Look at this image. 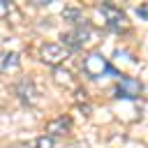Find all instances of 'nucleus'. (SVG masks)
<instances>
[{
	"label": "nucleus",
	"mask_w": 148,
	"mask_h": 148,
	"mask_svg": "<svg viewBox=\"0 0 148 148\" xmlns=\"http://www.w3.org/2000/svg\"><path fill=\"white\" fill-rule=\"evenodd\" d=\"M65 18H72V23H81L79 18H81V9H74V7H69V9H65Z\"/></svg>",
	"instance_id": "9d476101"
},
{
	"label": "nucleus",
	"mask_w": 148,
	"mask_h": 148,
	"mask_svg": "<svg viewBox=\"0 0 148 148\" xmlns=\"http://www.w3.org/2000/svg\"><path fill=\"white\" fill-rule=\"evenodd\" d=\"M83 69L92 76V79H99V76H104V74H111V76H123V74H118V69L102 56V53H90L86 60H83Z\"/></svg>",
	"instance_id": "f257e3e1"
},
{
	"label": "nucleus",
	"mask_w": 148,
	"mask_h": 148,
	"mask_svg": "<svg viewBox=\"0 0 148 148\" xmlns=\"http://www.w3.org/2000/svg\"><path fill=\"white\" fill-rule=\"evenodd\" d=\"M99 12L104 14L106 25H109L113 32H125V30H127V16H125V12H120L118 7L109 5V2H102V5H99Z\"/></svg>",
	"instance_id": "7ed1b4c3"
},
{
	"label": "nucleus",
	"mask_w": 148,
	"mask_h": 148,
	"mask_svg": "<svg viewBox=\"0 0 148 148\" xmlns=\"http://www.w3.org/2000/svg\"><path fill=\"white\" fill-rule=\"evenodd\" d=\"M32 148H53V139L51 136H39L32 141Z\"/></svg>",
	"instance_id": "1a4fd4ad"
},
{
	"label": "nucleus",
	"mask_w": 148,
	"mask_h": 148,
	"mask_svg": "<svg viewBox=\"0 0 148 148\" xmlns=\"http://www.w3.org/2000/svg\"><path fill=\"white\" fill-rule=\"evenodd\" d=\"M143 86L139 79H132V76H120L118 83H116V97L118 99H136L141 95Z\"/></svg>",
	"instance_id": "39448f33"
},
{
	"label": "nucleus",
	"mask_w": 148,
	"mask_h": 148,
	"mask_svg": "<svg viewBox=\"0 0 148 148\" xmlns=\"http://www.w3.org/2000/svg\"><path fill=\"white\" fill-rule=\"evenodd\" d=\"M67 56H69V49L62 42H49V44H42V49H39V60L46 62V65L58 67Z\"/></svg>",
	"instance_id": "f03ea898"
},
{
	"label": "nucleus",
	"mask_w": 148,
	"mask_h": 148,
	"mask_svg": "<svg viewBox=\"0 0 148 148\" xmlns=\"http://www.w3.org/2000/svg\"><path fill=\"white\" fill-rule=\"evenodd\" d=\"M67 130H69V118H65V116H62V118H56V120H51V123L46 125V132H49L51 136H53V134H65Z\"/></svg>",
	"instance_id": "0eeeda50"
},
{
	"label": "nucleus",
	"mask_w": 148,
	"mask_h": 148,
	"mask_svg": "<svg viewBox=\"0 0 148 148\" xmlns=\"http://www.w3.org/2000/svg\"><path fill=\"white\" fill-rule=\"evenodd\" d=\"M0 12H2V14L9 12V0H2V2H0Z\"/></svg>",
	"instance_id": "9b49d317"
},
{
	"label": "nucleus",
	"mask_w": 148,
	"mask_h": 148,
	"mask_svg": "<svg viewBox=\"0 0 148 148\" xmlns=\"http://www.w3.org/2000/svg\"><path fill=\"white\" fill-rule=\"evenodd\" d=\"M16 65H18V56H16L14 51H9V53H5V56H2V72L14 69Z\"/></svg>",
	"instance_id": "6e6552de"
},
{
	"label": "nucleus",
	"mask_w": 148,
	"mask_h": 148,
	"mask_svg": "<svg viewBox=\"0 0 148 148\" xmlns=\"http://www.w3.org/2000/svg\"><path fill=\"white\" fill-rule=\"evenodd\" d=\"M16 92H18V99H21L23 104H35L37 90H35V86H32L30 79H21V81L16 83Z\"/></svg>",
	"instance_id": "423d86ee"
},
{
	"label": "nucleus",
	"mask_w": 148,
	"mask_h": 148,
	"mask_svg": "<svg viewBox=\"0 0 148 148\" xmlns=\"http://www.w3.org/2000/svg\"><path fill=\"white\" fill-rule=\"evenodd\" d=\"M90 25L86 23V21H81L74 30H69V32H65L62 35V44L67 46V49H72V51H79L86 42H88V37H90Z\"/></svg>",
	"instance_id": "20e7f679"
}]
</instances>
